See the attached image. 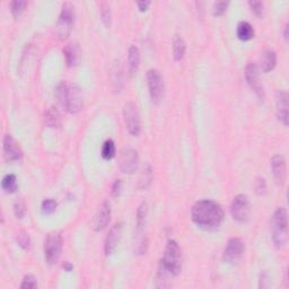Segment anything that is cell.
Here are the masks:
<instances>
[{"mask_svg":"<svg viewBox=\"0 0 289 289\" xmlns=\"http://www.w3.org/2000/svg\"><path fill=\"white\" fill-rule=\"evenodd\" d=\"M75 23V8L70 2H65L57 23V36L61 41L68 39Z\"/></svg>","mask_w":289,"mask_h":289,"instance_id":"5b68a950","label":"cell"},{"mask_svg":"<svg viewBox=\"0 0 289 289\" xmlns=\"http://www.w3.org/2000/svg\"><path fill=\"white\" fill-rule=\"evenodd\" d=\"M160 270L171 276H177L182 270V254L179 244L174 239H170L165 247L160 261Z\"/></svg>","mask_w":289,"mask_h":289,"instance_id":"3957f363","label":"cell"},{"mask_svg":"<svg viewBox=\"0 0 289 289\" xmlns=\"http://www.w3.org/2000/svg\"><path fill=\"white\" fill-rule=\"evenodd\" d=\"M140 66V51L136 45H131L128 50V70L130 75H135Z\"/></svg>","mask_w":289,"mask_h":289,"instance_id":"ffe728a7","label":"cell"},{"mask_svg":"<svg viewBox=\"0 0 289 289\" xmlns=\"http://www.w3.org/2000/svg\"><path fill=\"white\" fill-rule=\"evenodd\" d=\"M137 6L140 10L144 11V10H147L148 7L150 6V1H148V0H146V1H139L137 2Z\"/></svg>","mask_w":289,"mask_h":289,"instance_id":"8d00e7d4","label":"cell"},{"mask_svg":"<svg viewBox=\"0 0 289 289\" xmlns=\"http://www.w3.org/2000/svg\"><path fill=\"white\" fill-rule=\"evenodd\" d=\"M44 123L49 128H59L61 126L60 113L56 106H50L44 112Z\"/></svg>","mask_w":289,"mask_h":289,"instance_id":"44dd1931","label":"cell"},{"mask_svg":"<svg viewBox=\"0 0 289 289\" xmlns=\"http://www.w3.org/2000/svg\"><path fill=\"white\" fill-rule=\"evenodd\" d=\"M3 152L6 158L10 162H17L23 157L22 149L10 135H6L3 138Z\"/></svg>","mask_w":289,"mask_h":289,"instance_id":"5bb4252c","label":"cell"},{"mask_svg":"<svg viewBox=\"0 0 289 289\" xmlns=\"http://www.w3.org/2000/svg\"><path fill=\"white\" fill-rule=\"evenodd\" d=\"M185 50H187L185 41L181 36H177L173 42V57H174V59L176 61L182 60L185 55Z\"/></svg>","mask_w":289,"mask_h":289,"instance_id":"603a6c76","label":"cell"},{"mask_svg":"<svg viewBox=\"0 0 289 289\" xmlns=\"http://www.w3.org/2000/svg\"><path fill=\"white\" fill-rule=\"evenodd\" d=\"M146 78L151 101L154 102L155 104H158L164 97L165 86L163 77L157 69H149L147 72Z\"/></svg>","mask_w":289,"mask_h":289,"instance_id":"ba28073f","label":"cell"},{"mask_svg":"<svg viewBox=\"0 0 289 289\" xmlns=\"http://www.w3.org/2000/svg\"><path fill=\"white\" fill-rule=\"evenodd\" d=\"M1 188L7 193H14L17 190V177L14 174H7L2 177Z\"/></svg>","mask_w":289,"mask_h":289,"instance_id":"cb8c5ba5","label":"cell"},{"mask_svg":"<svg viewBox=\"0 0 289 289\" xmlns=\"http://www.w3.org/2000/svg\"><path fill=\"white\" fill-rule=\"evenodd\" d=\"M271 230L275 245L278 249H283L288 241V215L285 208H277L272 215Z\"/></svg>","mask_w":289,"mask_h":289,"instance_id":"277c9868","label":"cell"},{"mask_svg":"<svg viewBox=\"0 0 289 289\" xmlns=\"http://www.w3.org/2000/svg\"><path fill=\"white\" fill-rule=\"evenodd\" d=\"M121 191H122V181L115 180V182L112 185V190H111V195L114 198H118L121 195Z\"/></svg>","mask_w":289,"mask_h":289,"instance_id":"e575fe53","label":"cell"},{"mask_svg":"<svg viewBox=\"0 0 289 289\" xmlns=\"http://www.w3.org/2000/svg\"><path fill=\"white\" fill-rule=\"evenodd\" d=\"M42 213L45 215H51L56 212L57 209V202L53 199H45L41 206Z\"/></svg>","mask_w":289,"mask_h":289,"instance_id":"f1b7e54d","label":"cell"},{"mask_svg":"<svg viewBox=\"0 0 289 289\" xmlns=\"http://www.w3.org/2000/svg\"><path fill=\"white\" fill-rule=\"evenodd\" d=\"M151 180H152L151 168H150V166H148V167L146 168V170L144 171L142 177H140V181H139L138 188H139V189H147V188L150 185Z\"/></svg>","mask_w":289,"mask_h":289,"instance_id":"83f0119b","label":"cell"},{"mask_svg":"<svg viewBox=\"0 0 289 289\" xmlns=\"http://www.w3.org/2000/svg\"><path fill=\"white\" fill-rule=\"evenodd\" d=\"M111 220V206L109 201H104L98 209V213L95 217L94 228L96 232L105 229Z\"/></svg>","mask_w":289,"mask_h":289,"instance_id":"e0dca14e","label":"cell"},{"mask_svg":"<svg viewBox=\"0 0 289 289\" xmlns=\"http://www.w3.org/2000/svg\"><path fill=\"white\" fill-rule=\"evenodd\" d=\"M101 18L106 27L111 26V23H112V13H111V7L107 2L101 3Z\"/></svg>","mask_w":289,"mask_h":289,"instance_id":"484cf974","label":"cell"},{"mask_svg":"<svg viewBox=\"0 0 289 289\" xmlns=\"http://www.w3.org/2000/svg\"><path fill=\"white\" fill-rule=\"evenodd\" d=\"M237 38L242 41H250L254 38V28L249 22H239L237 28Z\"/></svg>","mask_w":289,"mask_h":289,"instance_id":"7402d4cb","label":"cell"},{"mask_svg":"<svg viewBox=\"0 0 289 289\" xmlns=\"http://www.w3.org/2000/svg\"><path fill=\"white\" fill-rule=\"evenodd\" d=\"M61 106L70 114H76L82 107V93L79 86L69 81H61L56 90Z\"/></svg>","mask_w":289,"mask_h":289,"instance_id":"7a4b0ae2","label":"cell"},{"mask_svg":"<svg viewBox=\"0 0 289 289\" xmlns=\"http://www.w3.org/2000/svg\"><path fill=\"white\" fill-rule=\"evenodd\" d=\"M14 214L16 217L19 218V219H22V218H24V216L26 215L25 205H24L22 201H16L14 204Z\"/></svg>","mask_w":289,"mask_h":289,"instance_id":"d6a6232c","label":"cell"},{"mask_svg":"<svg viewBox=\"0 0 289 289\" xmlns=\"http://www.w3.org/2000/svg\"><path fill=\"white\" fill-rule=\"evenodd\" d=\"M38 287V280L34 276L27 275L24 277L22 284H20V288H36Z\"/></svg>","mask_w":289,"mask_h":289,"instance_id":"4dcf8cb0","label":"cell"},{"mask_svg":"<svg viewBox=\"0 0 289 289\" xmlns=\"http://www.w3.org/2000/svg\"><path fill=\"white\" fill-rule=\"evenodd\" d=\"M255 191L259 196H263L264 193L267 191V184H266V180L264 179H258L257 181V185H255Z\"/></svg>","mask_w":289,"mask_h":289,"instance_id":"d590c367","label":"cell"},{"mask_svg":"<svg viewBox=\"0 0 289 289\" xmlns=\"http://www.w3.org/2000/svg\"><path fill=\"white\" fill-rule=\"evenodd\" d=\"M228 1H217L214 5V15L220 16L226 11L227 7H228Z\"/></svg>","mask_w":289,"mask_h":289,"instance_id":"836d02e7","label":"cell"},{"mask_svg":"<svg viewBox=\"0 0 289 289\" xmlns=\"http://www.w3.org/2000/svg\"><path fill=\"white\" fill-rule=\"evenodd\" d=\"M249 6L251 7L252 13L257 16H261L263 14V2L257 1V0H250Z\"/></svg>","mask_w":289,"mask_h":289,"instance_id":"1f68e13d","label":"cell"},{"mask_svg":"<svg viewBox=\"0 0 289 289\" xmlns=\"http://www.w3.org/2000/svg\"><path fill=\"white\" fill-rule=\"evenodd\" d=\"M66 64L68 67H75L80 58V49L77 42H70L64 49Z\"/></svg>","mask_w":289,"mask_h":289,"instance_id":"ac0fdd59","label":"cell"},{"mask_svg":"<svg viewBox=\"0 0 289 289\" xmlns=\"http://www.w3.org/2000/svg\"><path fill=\"white\" fill-rule=\"evenodd\" d=\"M192 221L204 229H216L224 220L221 206L213 200H200L191 209Z\"/></svg>","mask_w":289,"mask_h":289,"instance_id":"6da1fadb","label":"cell"},{"mask_svg":"<svg viewBox=\"0 0 289 289\" xmlns=\"http://www.w3.org/2000/svg\"><path fill=\"white\" fill-rule=\"evenodd\" d=\"M271 170L272 174H274L276 183L283 187L286 182L287 177V168H286V160H285L284 156L276 155L271 159Z\"/></svg>","mask_w":289,"mask_h":289,"instance_id":"4fadbf2b","label":"cell"},{"mask_svg":"<svg viewBox=\"0 0 289 289\" xmlns=\"http://www.w3.org/2000/svg\"><path fill=\"white\" fill-rule=\"evenodd\" d=\"M277 65V55L274 50L271 49H267L264 50L260 58V67H261L263 72H270L274 70Z\"/></svg>","mask_w":289,"mask_h":289,"instance_id":"d6986e66","label":"cell"},{"mask_svg":"<svg viewBox=\"0 0 289 289\" xmlns=\"http://www.w3.org/2000/svg\"><path fill=\"white\" fill-rule=\"evenodd\" d=\"M16 241H17L18 245L24 250H28L31 247V238L27 233L20 232L17 235V237H16Z\"/></svg>","mask_w":289,"mask_h":289,"instance_id":"f546056e","label":"cell"},{"mask_svg":"<svg viewBox=\"0 0 289 289\" xmlns=\"http://www.w3.org/2000/svg\"><path fill=\"white\" fill-rule=\"evenodd\" d=\"M122 235V222H118L115 224L111 230L109 232V235L105 239V245H104V251L106 255H111L117 249V246L120 242V238H121Z\"/></svg>","mask_w":289,"mask_h":289,"instance_id":"2e32d148","label":"cell"},{"mask_svg":"<svg viewBox=\"0 0 289 289\" xmlns=\"http://www.w3.org/2000/svg\"><path fill=\"white\" fill-rule=\"evenodd\" d=\"M285 39L288 40V24H286V26H285Z\"/></svg>","mask_w":289,"mask_h":289,"instance_id":"f35d334b","label":"cell"},{"mask_svg":"<svg viewBox=\"0 0 289 289\" xmlns=\"http://www.w3.org/2000/svg\"><path fill=\"white\" fill-rule=\"evenodd\" d=\"M63 268L65 269V271H67V272H70V271L73 270V266L70 262H65L63 264Z\"/></svg>","mask_w":289,"mask_h":289,"instance_id":"74e56055","label":"cell"},{"mask_svg":"<svg viewBox=\"0 0 289 289\" xmlns=\"http://www.w3.org/2000/svg\"><path fill=\"white\" fill-rule=\"evenodd\" d=\"M63 236L59 233L49 234L44 242V258L49 266H53L59 261L63 251Z\"/></svg>","mask_w":289,"mask_h":289,"instance_id":"8992f818","label":"cell"},{"mask_svg":"<svg viewBox=\"0 0 289 289\" xmlns=\"http://www.w3.org/2000/svg\"><path fill=\"white\" fill-rule=\"evenodd\" d=\"M250 202L244 195H238L233 199L230 205V214L235 220L238 222H245L250 217Z\"/></svg>","mask_w":289,"mask_h":289,"instance_id":"30bf717a","label":"cell"},{"mask_svg":"<svg viewBox=\"0 0 289 289\" xmlns=\"http://www.w3.org/2000/svg\"><path fill=\"white\" fill-rule=\"evenodd\" d=\"M26 6H27L26 1H23V0H14V1L10 2L11 14H13L14 17H19Z\"/></svg>","mask_w":289,"mask_h":289,"instance_id":"4316f807","label":"cell"},{"mask_svg":"<svg viewBox=\"0 0 289 289\" xmlns=\"http://www.w3.org/2000/svg\"><path fill=\"white\" fill-rule=\"evenodd\" d=\"M245 78L247 84L250 85V87L252 90L258 95L259 98L263 100L264 98V90H263V86L260 82V78H259V69L258 66L254 63H250L246 66L245 68Z\"/></svg>","mask_w":289,"mask_h":289,"instance_id":"7c38bea8","label":"cell"},{"mask_svg":"<svg viewBox=\"0 0 289 289\" xmlns=\"http://www.w3.org/2000/svg\"><path fill=\"white\" fill-rule=\"evenodd\" d=\"M276 107H277V117L283 122L285 127L289 123V113H288V94L285 90H279L276 97Z\"/></svg>","mask_w":289,"mask_h":289,"instance_id":"9a60e30c","label":"cell"},{"mask_svg":"<svg viewBox=\"0 0 289 289\" xmlns=\"http://www.w3.org/2000/svg\"><path fill=\"white\" fill-rule=\"evenodd\" d=\"M139 156L137 150L134 148H125L119 157L120 170L125 174H132L138 167Z\"/></svg>","mask_w":289,"mask_h":289,"instance_id":"8fae6325","label":"cell"},{"mask_svg":"<svg viewBox=\"0 0 289 289\" xmlns=\"http://www.w3.org/2000/svg\"><path fill=\"white\" fill-rule=\"evenodd\" d=\"M245 252V244L241 238L232 237L227 242V245L222 253V259L227 263H236L243 257Z\"/></svg>","mask_w":289,"mask_h":289,"instance_id":"9c48e42d","label":"cell"},{"mask_svg":"<svg viewBox=\"0 0 289 289\" xmlns=\"http://www.w3.org/2000/svg\"><path fill=\"white\" fill-rule=\"evenodd\" d=\"M115 152H117V148H115V144L112 139H107L106 142L103 144V147H102V157L109 160V159H112L114 156H115Z\"/></svg>","mask_w":289,"mask_h":289,"instance_id":"d4e9b609","label":"cell"},{"mask_svg":"<svg viewBox=\"0 0 289 289\" xmlns=\"http://www.w3.org/2000/svg\"><path fill=\"white\" fill-rule=\"evenodd\" d=\"M123 118H125L128 131L135 137L139 136L140 132H142V120H140V113L136 103H126L125 107H123Z\"/></svg>","mask_w":289,"mask_h":289,"instance_id":"52a82bcc","label":"cell"}]
</instances>
